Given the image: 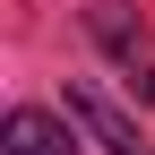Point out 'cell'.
<instances>
[{"instance_id": "6da1fadb", "label": "cell", "mask_w": 155, "mask_h": 155, "mask_svg": "<svg viewBox=\"0 0 155 155\" xmlns=\"http://www.w3.org/2000/svg\"><path fill=\"white\" fill-rule=\"evenodd\" d=\"M0 138H9V155H78V129L69 121H52V112H9V129H0Z\"/></svg>"}, {"instance_id": "7a4b0ae2", "label": "cell", "mask_w": 155, "mask_h": 155, "mask_svg": "<svg viewBox=\"0 0 155 155\" xmlns=\"http://www.w3.org/2000/svg\"><path fill=\"white\" fill-rule=\"evenodd\" d=\"M69 121H86V129H95L112 155H147V138H138V129H129V121H121V112H112L95 86H69Z\"/></svg>"}]
</instances>
